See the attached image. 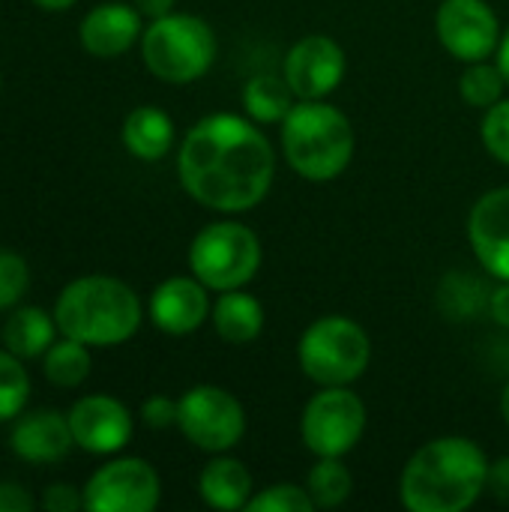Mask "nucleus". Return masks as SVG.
Segmentation results:
<instances>
[{"label": "nucleus", "mask_w": 509, "mask_h": 512, "mask_svg": "<svg viewBox=\"0 0 509 512\" xmlns=\"http://www.w3.org/2000/svg\"><path fill=\"white\" fill-rule=\"evenodd\" d=\"M177 174L201 207L246 213L267 198L276 177V153L255 120L210 114L186 132Z\"/></svg>", "instance_id": "obj_1"}, {"label": "nucleus", "mask_w": 509, "mask_h": 512, "mask_svg": "<svg viewBox=\"0 0 509 512\" xmlns=\"http://www.w3.org/2000/svg\"><path fill=\"white\" fill-rule=\"evenodd\" d=\"M489 459L459 435L423 444L405 465L399 480L402 507L411 512H465L486 492Z\"/></svg>", "instance_id": "obj_2"}, {"label": "nucleus", "mask_w": 509, "mask_h": 512, "mask_svg": "<svg viewBox=\"0 0 509 512\" xmlns=\"http://www.w3.org/2000/svg\"><path fill=\"white\" fill-rule=\"evenodd\" d=\"M54 321L63 336L78 339L87 348H111L132 339L141 327V300L120 279L84 276L63 288Z\"/></svg>", "instance_id": "obj_3"}, {"label": "nucleus", "mask_w": 509, "mask_h": 512, "mask_svg": "<svg viewBox=\"0 0 509 512\" xmlns=\"http://www.w3.org/2000/svg\"><path fill=\"white\" fill-rule=\"evenodd\" d=\"M351 120L324 99H297L282 120L285 162L309 183L336 180L354 156Z\"/></svg>", "instance_id": "obj_4"}, {"label": "nucleus", "mask_w": 509, "mask_h": 512, "mask_svg": "<svg viewBox=\"0 0 509 512\" xmlns=\"http://www.w3.org/2000/svg\"><path fill=\"white\" fill-rule=\"evenodd\" d=\"M147 69L168 84H189L210 72L216 60V33L198 15H162L141 33Z\"/></svg>", "instance_id": "obj_5"}, {"label": "nucleus", "mask_w": 509, "mask_h": 512, "mask_svg": "<svg viewBox=\"0 0 509 512\" xmlns=\"http://www.w3.org/2000/svg\"><path fill=\"white\" fill-rule=\"evenodd\" d=\"M297 360L303 375L318 387H348L369 369L372 342L357 321L345 315H324L300 336Z\"/></svg>", "instance_id": "obj_6"}, {"label": "nucleus", "mask_w": 509, "mask_h": 512, "mask_svg": "<svg viewBox=\"0 0 509 512\" xmlns=\"http://www.w3.org/2000/svg\"><path fill=\"white\" fill-rule=\"evenodd\" d=\"M261 267V240L243 222L225 219L201 228L189 246V270L210 291H234L255 279Z\"/></svg>", "instance_id": "obj_7"}, {"label": "nucleus", "mask_w": 509, "mask_h": 512, "mask_svg": "<svg viewBox=\"0 0 509 512\" xmlns=\"http://www.w3.org/2000/svg\"><path fill=\"white\" fill-rule=\"evenodd\" d=\"M177 426L192 447L204 453H228L246 435V411L234 393L198 384L180 396Z\"/></svg>", "instance_id": "obj_8"}, {"label": "nucleus", "mask_w": 509, "mask_h": 512, "mask_svg": "<svg viewBox=\"0 0 509 512\" xmlns=\"http://www.w3.org/2000/svg\"><path fill=\"white\" fill-rule=\"evenodd\" d=\"M363 432L366 405L348 387H321V393H315L303 408L300 435L306 450L318 459H342L360 444Z\"/></svg>", "instance_id": "obj_9"}, {"label": "nucleus", "mask_w": 509, "mask_h": 512, "mask_svg": "<svg viewBox=\"0 0 509 512\" xmlns=\"http://www.w3.org/2000/svg\"><path fill=\"white\" fill-rule=\"evenodd\" d=\"M162 495L159 474L144 459H114L102 465L87 489L84 507L93 512H150Z\"/></svg>", "instance_id": "obj_10"}, {"label": "nucleus", "mask_w": 509, "mask_h": 512, "mask_svg": "<svg viewBox=\"0 0 509 512\" xmlns=\"http://www.w3.org/2000/svg\"><path fill=\"white\" fill-rule=\"evenodd\" d=\"M441 45L462 63L489 60L501 45V21L486 0H444L435 15Z\"/></svg>", "instance_id": "obj_11"}, {"label": "nucleus", "mask_w": 509, "mask_h": 512, "mask_svg": "<svg viewBox=\"0 0 509 512\" xmlns=\"http://www.w3.org/2000/svg\"><path fill=\"white\" fill-rule=\"evenodd\" d=\"M282 75L297 99H324L345 78V51L324 33L303 36L285 54Z\"/></svg>", "instance_id": "obj_12"}, {"label": "nucleus", "mask_w": 509, "mask_h": 512, "mask_svg": "<svg viewBox=\"0 0 509 512\" xmlns=\"http://www.w3.org/2000/svg\"><path fill=\"white\" fill-rule=\"evenodd\" d=\"M66 417L75 447L96 456L117 453L132 438V414L123 402L111 396H84L72 405Z\"/></svg>", "instance_id": "obj_13"}, {"label": "nucleus", "mask_w": 509, "mask_h": 512, "mask_svg": "<svg viewBox=\"0 0 509 512\" xmlns=\"http://www.w3.org/2000/svg\"><path fill=\"white\" fill-rule=\"evenodd\" d=\"M468 240L483 270L509 285V186L486 192L474 204Z\"/></svg>", "instance_id": "obj_14"}, {"label": "nucleus", "mask_w": 509, "mask_h": 512, "mask_svg": "<svg viewBox=\"0 0 509 512\" xmlns=\"http://www.w3.org/2000/svg\"><path fill=\"white\" fill-rule=\"evenodd\" d=\"M207 285L195 276H171L165 279L150 297V318L168 336H189L195 333L210 315Z\"/></svg>", "instance_id": "obj_15"}, {"label": "nucleus", "mask_w": 509, "mask_h": 512, "mask_svg": "<svg viewBox=\"0 0 509 512\" xmlns=\"http://www.w3.org/2000/svg\"><path fill=\"white\" fill-rule=\"evenodd\" d=\"M9 447L24 462H36V465L60 462L75 447L69 417H63L60 411H51V408L30 411L15 423V429L9 435Z\"/></svg>", "instance_id": "obj_16"}, {"label": "nucleus", "mask_w": 509, "mask_h": 512, "mask_svg": "<svg viewBox=\"0 0 509 512\" xmlns=\"http://www.w3.org/2000/svg\"><path fill=\"white\" fill-rule=\"evenodd\" d=\"M141 36V12L129 3H99L81 21V45L93 57H120Z\"/></svg>", "instance_id": "obj_17"}, {"label": "nucleus", "mask_w": 509, "mask_h": 512, "mask_svg": "<svg viewBox=\"0 0 509 512\" xmlns=\"http://www.w3.org/2000/svg\"><path fill=\"white\" fill-rule=\"evenodd\" d=\"M252 489L255 486H252V474L246 471V465L237 459H228L222 453H219V459L207 462L198 477V492H201L204 504L213 510H246Z\"/></svg>", "instance_id": "obj_18"}, {"label": "nucleus", "mask_w": 509, "mask_h": 512, "mask_svg": "<svg viewBox=\"0 0 509 512\" xmlns=\"http://www.w3.org/2000/svg\"><path fill=\"white\" fill-rule=\"evenodd\" d=\"M210 318L219 339H225L228 345H249L264 330V306L243 288L222 291L210 309Z\"/></svg>", "instance_id": "obj_19"}, {"label": "nucleus", "mask_w": 509, "mask_h": 512, "mask_svg": "<svg viewBox=\"0 0 509 512\" xmlns=\"http://www.w3.org/2000/svg\"><path fill=\"white\" fill-rule=\"evenodd\" d=\"M123 144L135 159L156 162L174 144V120L162 108L141 105L123 120Z\"/></svg>", "instance_id": "obj_20"}, {"label": "nucleus", "mask_w": 509, "mask_h": 512, "mask_svg": "<svg viewBox=\"0 0 509 512\" xmlns=\"http://www.w3.org/2000/svg\"><path fill=\"white\" fill-rule=\"evenodd\" d=\"M57 321L48 318L42 309L36 306H24L18 309L6 327H3V342L15 357H39L54 345V333H57Z\"/></svg>", "instance_id": "obj_21"}, {"label": "nucleus", "mask_w": 509, "mask_h": 512, "mask_svg": "<svg viewBox=\"0 0 509 512\" xmlns=\"http://www.w3.org/2000/svg\"><path fill=\"white\" fill-rule=\"evenodd\" d=\"M294 99L285 75H255L243 87V108L255 123H282L294 108Z\"/></svg>", "instance_id": "obj_22"}, {"label": "nucleus", "mask_w": 509, "mask_h": 512, "mask_svg": "<svg viewBox=\"0 0 509 512\" xmlns=\"http://www.w3.org/2000/svg\"><path fill=\"white\" fill-rule=\"evenodd\" d=\"M351 489H354L351 471L342 465V459H333V456L318 459V465H312V471L306 477V492L318 510L342 507L351 498Z\"/></svg>", "instance_id": "obj_23"}, {"label": "nucleus", "mask_w": 509, "mask_h": 512, "mask_svg": "<svg viewBox=\"0 0 509 512\" xmlns=\"http://www.w3.org/2000/svg\"><path fill=\"white\" fill-rule=\"evenodd\" d=\"M90 375V354L87 345L78 339L63 336V342H54L45 351V378L54 387H78Z\"/></svg>", "instance_id": "obj_24"}, {"label": "nucleus", "mask_w": 509, "mask_h": 512, "mask_svg": "<svg viewBox=\"0 0 509 512\" xmlns=\"http://www.w3.org/2000/svg\"><path fill=\"white\" fill-rule=\"evenodd\" d=\"M504 90H507V78H504L501 66L498 63H489V60L468 63V69L459 78L462 99L471 108H480V111H486L495 102H501L504 99Z\"/></svg>", "instance_id": "obj_25"}, {"label": "nucleus", "mask_w": 509, "mask_h": 512, "mask_svg": "<svg viewBox=\"0 0 509 512\" xmlns=\"http://www.w3.org/2000/svg\"><path fill=\"white\" fill-rule=\"evenodd\" d=\"M30 396V378L12 351H0V423L21 414Z\"/></svg>", "instance_id": "obj_26"}, {"label": "nucleus", "mask_w": 509, "mask_h": 512, "mask_svg": "<svg viewBox=\"0 0 509 512\" xmlns=\"http://www.w3.org/2000/svg\"><path fill=\"white\" fill-rule=\"evenodd\" d=\"M249 512H309L315 510L312 498L306 489L294 486V483H273L267 489H261L258 495L249 498L246 504Z\"/></svg>", "instance_id": "obj_27"}, {"label": "nucleus", "mask_w": 509, "mask_h": 512, "mask_svg": "<svg viewBox=\"0 0 509 512\" xmlns=\"http://www.w3.org/2000/svg\"><path fill=\"white\" fill-rule=\"evenodd\" d=\"M480 135H483L486 150L498 162L509 165V99H501L492 108H486L483 123H480Z\"/></svg>", "instance_id": "obj_28"}, {"label": "nucleus", "mask_w": 509, "mask_h": 512, "mask_svg": "<svg viewBox=\"0 0 509 512\" xmlns=\"http://www.w3.org/2000/svg\"><path fill=\"white\" fill-rule=\"evenodd\" d=\"M30 285V270L15 252H0V309L15 306Z\"/></svg>", "instance_id": "obj_29"}, {"label": "nucleus", "mask_w": 509, "mask_h": 512, "mask_svg": "<svg viewBox=\"0 0 509 512\" xmlns=\"http://www.w3.org/2000/svg\"><path fill=\"white\" fill-rule=\"evenodd\" d=\"M141 420L150 429H168L177 426V402L168 396H153L141 405Z\"/></svg>", "instance_id": "obj_30"}, {"label": "nucleus", "mask_w": 509, "mask_h": 512, "mask_svg": "<svg viewBox=\"0 0 509 512\" xmlns=\"http://www.w3.org/2000/svg\"><path fill=\"white\" fill-rule=\"evenodd\" d=\"M42 507L48 512H75L84 507V495H78V489L69 483H57L42 495Z\"/></svg>", "instance_id": "obj_31"}, {"label": "nucleus", "mask_w": 509, "mask_h": 512, "mask_svg": "<svg viewBox=\"0 0 509 512\" xmlns=\"http://www.w3.org/2000/svg\"><path fill=\"white\" fill-rule=\"evenodd\" d=\"M486 492H492L495 501L509 504V456H501L498 462H489Z\"/></svg>", "instance_id": "obj_32"}, {"label": "nucleus", "mask_w": 509, "mask_h": 512, "mask_svg": "<svg viewBox=\"0 0 509 512\" xmlns=\"http://www.w3.org/2000/svg\"><path fill=\"white\" fill-rule=\"evenodd\" d=\"M36 501L15 483H0V512H30Z\"/></svg>", "instance_id": "obj_33"}, {"label": "nucleus", "mask_w": 509, "mask_h": 512, "mask_svg": "<svg viewBox=\"0 0 509 512\" xmlns=\"http://www.w3.org/2000/svg\"><path fill=\"white\" fill-rule=\"evenodd\" d=\"M177 0H135V9L147 18H162V15H171Z\"/></svg>", "instance_id": "obj_34"}, {"label": "nucleus", "mask_w": 509, "mask_h": 512, "mask_svg": "<svg viewBox=\"0 0 509 512\" xmlns=\"http://www.w3.org/2000/svg\"><path fill=\"white\" fill-rule=\"evenodd\" d=\"M495 63L501 66V72H504V78H507V87H509V30L501 36V45H498V51H495Z\"/></svg>", "instance_id": "obj_35"}, {"label": "nucleus", "mask_w": 509, "mask_h": 512, "mask_svg": "<svg viewBox=\"0 0 509 512\" xmlns=\"http://www.w3.org/2000/svg\"><path fill=\"white\" fill-rule=\"evenodd\" d=\"M39 9H45V12H63V9H69L75 0H33Z\"/></svg>", "instance_id": "obj_36"}, {"label": "nucleus", "mask_w": 509, "mask_h": 512, "mask_svg": "<svg viewBox=\"0 0 509 512\" xmlns=\"http://www.w3.org/2000/svg\"><path fill=\"white\" fill-rule=\"evenodd\" d=\"M501 417H504V423L509 426V381L507 387H504V393H501Z\"/></svg>", "instance_id": "obj_37"}]
</instances>
